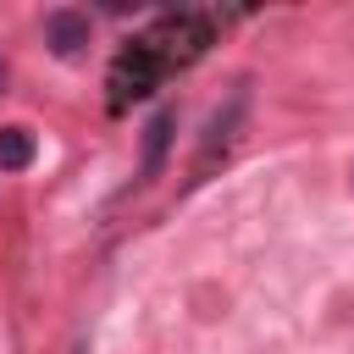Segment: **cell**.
I'll return each instance as SVG.
<instances>
[{
    "mask_svg": "<svg viewBox=\"0 0 354 354\" xmlns=\"http://www.w3.org/2000/svg\"><path fill=\"white\" fill-rule=\"evenodd\" d=\"M144 39H149V50L166 61V72H177V66H194V61L216 44V17H210V11H188V6H183V11H160Z\"/></svg>",
    "mask_w": 354,
    "mask_h": 354,
    "instance_id": "1",
    "label": "cell"
},
{
    "mask_svg": "<svg viewBox=\"0 0 354 354\" xmlns=\"http://www.w3.org/2000/svg\"><path fill=\"white\" fill-rule=\"evenodd\" d=\"M160 77H166V61L149 50V39L138 33L133 44H122L116 50V61H111V72H105V88H111V111H127L133 100H149L155 88H160Z\"/></svg>",
    "mask_w": 354,
    "mask_h": 354,
    "instance_id": "2",
    "label": "cell"
},
{
    "mask_svg": "<svg viewBox=\"0 0 354 354\" xmlns=\"http://www.w3.org/2000/svg\"><path fill=\"white\" fill-rule=\"evenodd\" d=\"M243 111H249V88H232V94L210 111V122H205V133H199V149H194V183L210 177L216 160H227V149H232L238 133H243Z\"/></svg>",
    "mask_w": 354,
    "mask_h": 354,
    "instance_id": "3",
    "label": "cell"
},
{
    "mask_svg": "<svg viewBox=\"0 0 354 354\" xmlns=\"http://www.w3.org/2000/svg\"><path fill=\"white\" fill-rule=\"evenodd\" d=\"M88 39H94V17H88V11H77V6H55V11H44V44H50L61 61H72Z\"/></svg>",
    "mask_w": 354,
    "mask_h": 354,
    "instance_id": "4",
    "label": "cell"
},
{
    "mask_svg": "<svg viewBox=\"0 0 354 354\" xmlns=\"http://www.w3.org/2000/svg\"><path fill=\"white\" fill-rule=\"evenodd\" d=\"M171 127H177V111H155V116H149V127H144V160H138V183L160 177L166 149H171Z\"/></svg>",
    "mask_w": 354,
    "mask_h": 354,
    "instance_id": "5",
    "label": "cell"
},
{
    "mask_svg": "<svg viewBox=\"0 0 354 354\" xmlns=\"http://www.w3.org/2000/svg\"><path fill=\"white\" fill-rule=\"evenodd\" d=\"M33 160V133L28 127H0V171H22Z\"/></svg>",
    "mask_w": 354,
    "mask_h": 354,
    "instance_id": "6",
    "label": "cell"
},
{
    "mask_svg": "<svg viewBox=\"0 0 354 354\" xmlns=\"http://www.w3.org/2000/svg\"><path fill=\"white\" fill-rule=\"evenodd\" d=\"M0 83H6V72H0Z\"/></svg>",
    "mask_w": 354,
    "mask_h": 354,
    "instance_id": "7",
    "label": "cell"
}]
</instances>
